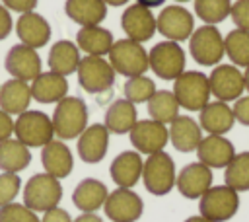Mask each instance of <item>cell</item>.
Returning a JSON list of instances; mask_svg holds the SVG:
<instances>
[{"label":"cell","instance_id":"4","mask_svg":"<svg viewBox=\"0 0 249 222\" xmlns=\"http://www.w3.org/2000/svg\"><path fill=\"white\" fill-rule=\"evenodd\" d=\"M14 134L27 148H43L45 144H49L53 140L54 129H53V121H51V117H47V113L27 109L21 115H18V119L14 123Z\"/></svg>","mask_w":249,"mask_h":222},{"label":"cell","instance_id":"51","mask_svg":"<svg viewBox=\"0 0 249 222\" xmlns=\"http://www.w3.org/2000/svg\"><path fill=\"white\" fill-rule=\"evenodd\" d=\"M175 2H189V0H175Z\"/></svg>","mask_w":249,"mask_h":222},{"label":"cell","instance_id":"14","mask_svg":"<svg viewBox=\"0 0 249 222\" xmlns=\"http://www.w3.org/2000/svg\"><path fill=\"white\" fill-rule=\"evenodd\" d=\"M130 142L136 148L138 154H156L165 148L169 142V132L163 123H158L154 119H142L136 121L130 129Z\"/></svg>","mask_w":249,"mask_h":222},{"label":"cell","instance_id":"24","mask_svg":"<svg viewBox=\"0 0 249 222\" xmlns=\"http://www.w3.org/2000/svg\"><path fill=\"white\" fill-rule=\"evenodd\" d=\"M142 167H144V162H142L140 154L134 150H124L111 162L109 171H111V179L119 187L130 189L142 177Z\"/></svg>","mask_w":249,"mask_h":222},{"label":"cell","instance_id":"41","mask_svg":"<svg viewBox=\"0 0 249 222\" xmlns=\"http://www.w3.org/2000/svg\"><path fill=\"white\" fill-rule=\"evenodd\" d=\"M231 111H233V117H235L237 123L249 127V93L237 97L235 103H233V107H231Z\"/></svg>","mask_w":249,"mask_h":222},{"label":"cell","instance_id":"44","mask_svg":"<svg viewBox=\"0 0 249 222\" xmlns=\"http://www.w3.org/2000/svg\"><path fill=\"white\" fill-rule=\"evenodd\" d=\"M41 222H72V218H70V214L64 208L54 206V208H51V210H47L43 214Z\"/></svg>","mask_w":249,"mask_h":222},{"label":"cell","instance_id":"13","mask_svg":"<svg viewBox=\"0 0 249 222\" xmlns=\"http://www.w3.org/2000/svg\"><path fill=\"white\" fill-rule=\"evenodd\" d=\"M210 93L218 101H235L245 92L243 72L233 64H216L208 76Z\"/></svg>","mask_w":249,"mask_h":222},{"label":"cell","instance_id":"30","mask_svg":"<svg viewBox=\"0 0 249 222\" xmlns=\"http://www.w3.org/2000/svg\"><path fill=\"white\" fill-rule=\"evenodd\" d=\"M113 43H115L113 33L105 27H99V25H88V27L78 29V33H76L78 49L88 53V55H93V56L109 55Z\"/></svg>","mask_w":249,"mask_h":222},{"label":"cell","instance_id":"36","mask_svg":"<svg viewBox=\"0 0 249 222\" xmlns=\"http://www.w3.org/2000/svg\"><path fill=\"white\" fill-rule=\"evenodd\" d=\"M230 0H195V14L206 23L216 25L230 16Z\"/></svg>","mask_w":249,"mask_h":222},{"label":"cell","instance_id":"20","mask_svg":"<svg viewBox=\"0 0 249 222\" xmlns=\"http://www.w3.org/2000/svg\"><path fill=\"white\" fill-rule=\"evenodd\" d=\"M16 33H18L21 45H27L31 49H41L51 39V25L41 14L27 12L18 18Z\"/></svg>","mask_w":249,"mask_h":222},{"label":"cell","instance_id":"5","mask_svg":"<svg viewBox=\"0 0 249 222\" xmlns=\"http://www.w3.org/2000/svg\"><path fill=\"white\" fill-rule=\"evenodd\" d=\"M175 179H177L175 162L167 152L161 150L148 156L142 167V181L148 193L156 197H163L175 187Z\"/></svg>","mask_w":249,"mask_h":222},{"label":"cell","instance_id":"22","mask_svg":"<svg viewBox=\"0 0 249 222\" xmlns=\"http://www.w3.org/2000/svg\"><path fill=\"white\" fill-rule=\"evenodd\" d=\"M41 164L45 167V173L62 179L72 173L74 158L70 148L62 140H51L41 148Z\"/></svg>","mask_w":249,"mask_h":222},{"label":"cell","instance_id":"10","mask_svg":"<svg viewBox=\"0 0 249 222\" xmlns=\"http://www.w3.org/2000/svg\"><path fill=\"white\" fill-rule=\"evenodd\" d=\"M78 84L88 93H103L115 84V70L103 56L88 55L78 64Z\"/></svg>","mask_w":249,"mask_h":222},{"label":"cell","instance_id":"19","mask_svg":"<svg viewBox=\"0 0 249 222\" xmlns=\"http://www.w3.org/2000/svg\"><path fill=\"white\" fill-rule=\"evenodd\" d=\"M109 148V130L105 125H89L78 136V156L86 164H97L105 158Z\"/></svg>","mask_w":249,"mask_h":222},{"label":"cell","instance_id":"12","mask_svg":"<svg viewBox=\"0 0 249 222\" xmlns=\"http://www.w3.org/2000/svg\"><path fill=\"white\" fill-rule=\"evenodd\" d=\"M103 210L105 216L113 222H136L144 212V203L132 189L117 187L107 195Z\"/></svg>","mask_w":249,"mask_h":222},{"label":"cell","instance_id":"16","mask_svg":"<svg viewBox=\"0 0 249 222\" xmlns=\"http://www.w3.org/2000/svg\"><path fill=\"white\" fill-rule=\"evenodd\" d=\"M4 66L10 76L21 82H33L41 74V56L27 45H16L8 51Z\"/></svg>","mask_w":249,"mask_h":222},{"label":"cell","instance_id":"32","mask_svg":"<svg viewBox=\"0 0 249 222\" xmlns=\"http://www.w3.org/2000/svg\"><path fill=\"white\" fill-rule=\"evenodd\" d=\"M31 164V152L18 138H6L0 142V169L18 173Z\"/></svg>","mask_w":249,"mask_h":222},{"label":"cell","instance_id":"29","mask_svg":"<svg viewBox=\"0 0 249 222\" xmlns=\"http://www.w3.org/2000/svg\"><path fill=\"white\" fill-rule=\"evenodd\" d=\"M66 16L82 27L99 25L107 16V6L103 0H66Z\"/></svg>","mask_w":249,"mask_h":222},{"label":"cell","instance_id":"37","mask_svg":"<svg viewBox=\"0 0 249 222\" xmlns=\"http://www.w3.org/2000/svg\"><path fill=\"white\" fill-rule=\"evenodd\" d=\"M123 92H124V99L132 103H144L156 93V84L148 76H132L124 82Z\"/></svg>","mask_w":249,"mask_h":222},{"label":"cell","instance_id":"27","mask_svg":"<svg viewBox=\"0 0 249 222\" xmlns=\"http://www.w3.org/2000/svg\"><path fill=\"white\" fill-rule=\"evenodd\" d=\"M31 103V88L21 80H8L0 86V109L8 115H21Z\"/></svg>","mask_w":249,"mask_h":222},{"label":"cell","instance_id":"38","mask_svg":"<svg viewBox=\"0 0 249 222\" xmlns=\"http://www.w3.org/2000/svg\"><path fill=\"white\" fill-rule=\"evenodd\" d=\"M0 222H41V218L25 204L10 203L6 206H0Z\"/></svg>","mask_w":249,"mask_h":222},{"label":"cell","instance_id":"8","mask_svg":"<svg viewBox=\"0 0 249 222\" xmlns=\"http://www.w3.org/2000/svg\"><path fill=\"white\" fill-rule=\"evenodd\" d=\"M189 51L195 62L202 66H216L224 58V37L216 25H200L189 37Z\"/></svg>","mask_w":249,"mask_h":222},{"label":"cell","instance_id":"28","mask_svg":"<svg viewBox=\"0 0 249 222\" xmlns=\"http://www.w3.org/2000/svg\"><path fill=\"white\" fill-rule=\"evenodd\" d=\"M80 60H82V56H80L78 45L68 39L56 41L49 51V68H51V72L60 74V76H68V74L76 72Z\"/></svg>","mask_w":249,"mask_h":222},{"label":"cell","instance_id":"34","mask_svg":"<svg viewBox=\"0 0 249 222\" xmlns=\"http://www.w3.org/2000/svg\"><path fill=\"white\" fill-rule=\"evenodd\" d=\"M224 51L233 66L247 68L249 66V31L231 29L224 37Z\"/></svg>","mask_w":249,"mask_h":222},{"label":"cell","instance_id":"45","mask_svg":"<svg viewBox=\"0 0 249 222\" xmlns=\"http://www.w3.org/2000/svg\"><path fill=\"white\" fill-rule=\"evenodd\" d=\"M14 134V121H12V115H8L6 111L0 109V142L6 140V138H12Z\"/></svg>","mask_w":249,"mask_h":222},{"label":"cell","instance_id":"3","mask_svg":"<svg viewBox=\"0 0 249 222\" xmlns=\"http://www.w3.org/2000/svg\"><path fill=\"white\" fill-rule=\"evenodd\" d=\"M62 199V185L49 173H35L23 187V204L35 212H47L58 206Z\"/></svg>","mask_w":249,"mask_h":222},{"label":"cell","instance_id":"43","mask_svg":"<svg viewBox=\"0 0 249 222\" xmlns=\"http://www.w3.org/2000/svg\"><path fill=\"white\" fill-rule=\"evenodd\" d=\"M12 27H14V21H12L10 10L4 4H0V41L12 33Z\"/></svg>","mask_w":249,"mask_h":222},{"label":"cell","instance_id":"25","mask_svg":"<svg viewBox=\"0 0 249 222\" xmlns=\"http://www.w3.org/2000/svg\"><path fill=\"white\" fill-rule=\"evenodd\" d=\"M107 195H109V191L103 181L86 177L76 185V189L72 193V203L82 212H95L103 206Z\"/></svg>","mask_w":249,"mask_h":222},{"label":"cell","instance_id":"33","mask_svg":"<svg viewBox=\"0 0 249 222\" xmlns=\"http://www.w3.org/2000/svg\"><path fill=\"white\" fill-rule=\"evenodd\" d=\"M148 103V115L150 119L158 123H171L173 119L179 117V101L169 90H156V93L146 101Z\"/></svg>","mask_w":249,"mask_h":222},{"label":"cell","instance_id":"48","mask_svg":"<svg viewBox=\"0 0 249 222\" xmlns=\"http://www.w3.org/2000/svg\"><path fill=\"white\" fill-rule=\"evenodd\" d=\"M105 6H124L128 0H103Z\"/></svg>","mask_w":249,"mask_h":222},{"label":"cell","instance_id":"42","mask_svg":"<svg viewBox=\"0 0 249 222\" xmlns=\"http://www.w3.org/2000/svg\"><path fill=\"white\" fill-rule=\"evenodd\" d=\"M39 0H2V4L8 8V10H14L18 14H27V12H33L35 6H37Z\"/></svg>","mask_w":249,"mask_h":222},{"label":"cell","instance_id":"18","mask_svg":"<svg viewBox=\"0 0 249 222\" xmlns=\"http://www.w3.org/2000/svg\"><path fill=\"white\" fill-rule=\"evenodd\" d=\"M196 156L198 162L208 166L210 169L214 167H226L231 158L235 156V148L233 144L224 136V134H208L202 136L200 144L196 146Z\"/></svg>","mask_w":249,"mask_h":222},{"label":"cell","instance_id":"15","mask_svg":"<svg viewBox=\"0 0 249 222\" xmlns=\"http://www.w3.org/2000/svg\"><path fill=\"white\" fill-rule=\"evenodd\" d=\"M121 27L126 33V39H132L136 43L150 41L154 37L156 29V16L152 14L150 8L142 4H132L128 6L123 16H121Z\"/></svg>","mask_w":249,"mask_h":222},{"label":"cell","instance_id":"40","mask_svg":"<svg viewBox=\"0 0 249 222\" xmlns=\"http://www.w3.org/2000/svg\"><path fill=\"white\" fill-rule=\"evenodd\" d=\"M230 18L237 29L249 31V0H235L230 8Z\"/></svg>","mask_w":249,"mask_h":222},{"label":"cell","instance_id":"39","mask_svg":"<svg viewBox=\"0 0 249 222\" xmlns=\"http://www.w3.org/2000/svg\"><path fill=\"white\" fill-rule=\"evenodd\" d=\"M21 189V179L18 173H0V206H6L16 201Z\"/></svg>","mask_w":249,"mask_h":222},{"label":"cell","instance_id":"46","mask_svg":"<svg viewBox=\"0 0 249 222\" xmlns=\"http://www.w3.org/2000/svg\"><path fill=\"white\" fill-rule=\"evenodd\" d=\"M72 222H103L101 216H97L95 212H82L78 218H74Z\"/></svg>","mask_w":249,"mask_h":222},{"label":"cell","instance_id":"9","mask_svg":"<svg viewBox=\"0 0 249 222\" xmlns=\"http://www.w3.org/2000/svg\"><path fill=\"white\" fill-rule=\"evenodd\" d=\"M148 64L161 80H175L185 72V51L175 41H160L150 49Z\"/></svg>","mask_w":249,"mask_h":222},{"label":"cell","instance_id":"11","mask_svg":"<svg viewBox=\"0 0 249 222\" xmlns=\"http://www.w3.org/2000/svg\"><path fill=\"white\" fill-rule=\"evenodd\" d=\"M156 29L167 39V41H175V43H181V41H187L193 31H195V18L193 14L175 4V6H165L158 18H156Z\"/></svg>","mask_w":249,"mask_h":222},{"label":"cell","instance_id":"26","mask_svg":"<svg viewBox=\"0 0 249 222\" xmlns=\"http://www.w3.org/2000/svg\"><path fill=\"white\" fill-rule=\"evenodd\" d=\"M68 93L66 76L54 72H41L31 84V97L39 103H58Z\"/></svg>","mask_w":249,"mask_h":222},{"label":"cell","instance_id":"47","mask_svg":"<svg viewBox=\"0 0 249 222\" xmlns=\"http://www.w3.org/2000/svg\"><path fill=\"white\" fill-rule=\"evenodd\" d=\"M138 4H142V6H146V8H156V6H161L165 0H136Z\"/></svg>","mask_w":249,"mask_h":222},{"label":"cell","instance_id":"35","mask_svg":"<svg viewBox=\"0 0 249 222\" xmlns=\"http://www.w3.org/2000/svg\"><path fill=\"white\" fill-rule=\"evenodd\" d=\"M224 183L233 191H249V152L235 154L224 167Z\"/></svg>","mask_w":249,"mask_h":222},{"label":"cell","instance_id":"2","mask_svg":"<svg viewBox=\"0 0 249 222\" xmlns=\"http://www.w3.org/2000/svg\"><path fill=\"white\" fill-rule=\"evenodd\" d=\"M173 95L179 101V107L187 111H200L210 101V82L208 76L198 70H185L173 80Z\"/></svg>","mask_w":249,"mask_h":222},{"label":"cell","instance_id":"1","mask_svg":"<svg viewBox=\"0 0 249 222\" xmlns=\"http://www.w3.org/2000/svg\"><path fill=\"white\" fill-rule=\"evenodd\" d=\"M51 121L54 134L60 140L78 138L88 127V107L84 99L76 95H66L56 103Z\"/></svg>","mask_w":249,"mask_h":222},{"label":"cell","instance_id":"17","mask_svg":"<svg viewBox=\"0 0 249 222\" xmlns=\"http://www.w3.org/2000/svg\"><path fill=\"white\" fill-rule=\"evenodd\" d=\"M212 169L200 162L187 164L175 179V187L185 199H200L212 187Z\"/></svg>","mask_w":249,"mask_h":222},{"label":"cell","instance_id":"6","mask_svg":"<svg viewBox=\"0 0 249 222\" xmlns=\"http://www.w3.org/2000/svg\"><path fill=\"white\" fill-rule=\"evenodd\" d=\"M109 64L117 74L128 78L144 76V72L150 68L146 49L142 47V43H136L132 39H119L113 43L109 51Z\"/></svg>","mask_w":249,"mask_h":222},{"label":"cell","instance_id":"21","mask_svg":"<svg viewBox=\"0 0 249 222\" xmlns=\"http://www.w3.org/2000/svg\"><path fill=\"white\" fill-rule=\"evenodd\" d=\"M235 123L233 111L226 101H208L198 111V125L208 134H226Z\"/></svg>","mask_w":249,"mask_h":222},{"label":"cell","instance_id":"23","mask_svg":"<svg viewBox=\"0 0 249 222\" xmlns=\"http://www.w3.org/2000/svg\"><path fill=\"white\" fill-rule=\"evenodd\" d=\"M169 140L175 150L179 152H195L196 146L202 140V129L200 125L187 115H179L169 123Z\"/></svg>","mask_w":249,"mask_h":222},{"label":"cell","instance_id":"49","mask_svg":"<svg viewBox=\"0 0 249 222\" xmlns=\"http://www.w3.org/2000/svg\"><path fill=\"white\" fill-rule=\"evenodd\" d=\"M185 222H212V220H208V218H204V216L198 214V216H189Z\"/></svg>","mask_w":249,"mask_h":222},{"label":"cell","instance_id":"31","mask_svg":"<svg viewBox=\"0 0 249 222\" xmlns=\"http://www.w3.org/2000/svg\"><path fill=\"white\" fill-rule=\"evenodd\" d=\"M136 107L132 101L128 99H117L109 105V109L105 111V129L113 134H124V132H130V129L134 127L136 123Z\"/></svg>","mask_w":249,"mask_h":222},{"label":"cell","instance_id":"50","mask_svg":"<svg viewBox=\"0 0 249 222\" xmlns=\"http://www.w3.org/2000/svg\"><path fill=\"white\" fill-rule=\"evenodd\" d=\"M243 84H245V92H249V66L243 72Z\"/></svg>","mask_w":249,"mask_h":222},{"label":"cell","instance_id":"7","mask_svg":"<svg viewBox=\"0 0 249 222\" xmlns=\"http://www.w3.org/2000/svg\"><path fill=\"white\" fill-rule=\"evenodd\" d=\"M198 210L200 216L212 220V222H226L235 216L239 210V193L231 187L224 185H212L200 199H198Z\"/></svg>","mask_w":249,"mask_h":222}]
</instances>
